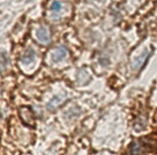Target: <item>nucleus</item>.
I'll return each mask as SVG.
<instances>
[{"label":"nucleus","mask_w":157,"mask_h":155,"mask_svg":"<svg viewBox=\"0 0 157 155\" xmlns=\"http://www.w3.org/2000/svg\"><path fill=\"white\" fill-rule=\"evenodd\" d=\"M149 55H150L149 50H145L143 53H141V55H140L138 58H136L134 59V61L132 62V69L133 70H139L142 66V64L145 62V60L147 59Z\"/></svg>","instance_id":"nucleus-1"},{"label":"nucleus","mask_w":157,"mask_h":155,"mask_svg":"<svg viewBox=\"0 0 157 155\" xmlns=\"http://www.w3.org/2000/svg\"><path fill=\"white\" fill-rule=\"evenodd\" d=\"M67 56V50L65 47H57L52 54V60L54 62H58L60 60H62L65 57Z\"/></svg>","instance_id":"nucleus-2"},{"label":"nucleus","mask_w":157,"mask_h":155,"mask_svg":"<svg viewBox=\"0 0 157 155\" xmlns=\"http://www.w3.org/2000/svg\"><path fill=\"white\" fill-rule=\"evenodd\" d=\"M142 149L143 147L141 144H140L137 141H133L127 152V155H141L143 151Z\"/></svg>","instance_id":"nucleus-3"},{"label":"nucleus","mask_w":157,"mask_h":155,"mask_svg":"<svg viewBox=\"0 0 157 155\" xmlns=\"http://www.w3.org/2000/svg\"><path fill=\"white\" fill-rule=\"evenodd\" d=\"M36 36H37L38 40L42 43H48L50 40L48 31L45 27H40L36 33Z\"/></svg>","instance_id":"nucleus-4"},{"label":"nucleus","mask_w":157,"mask_h":155,"mask_svg":"<svg viewBox=\"0 0 157 155\" xmlns=\"http://www.w3.org/2000/svg\"><path fill=\"white\" fill-rule=\"evenodd\" d=\"M34 58H35V52L33 48H28L27 51L22 55L21 59V61L23 63V64H29L31 62H33L34 60Z\"/></svg>","instance_id":"nucleus-5"},{"label":"nucleus","mask_w":157,"mask_h":155,"mask_svg":"<svg viewBox=\"0 0 157 155\" xmlns=\"http://www.w3.org/2000/svg\"><path fill=\"white\" fill-rule=\"evenodd\" d=\"M8 64V57L4 52L0 53V69H4Z\"/></svg>","instance_id":"nucleus-6"},{"label":"nucleus","mask_w":157,"mask_h":155,"mask_svg":"<svg viewBox=\"0 0 157 155\" xmlns=\"http://www.w3.org/2000/svg\"><path fill=\"white\" fill-rule=\"evenodd\" d=\"M60 9H61V4L58 1H55L51 5V10L54 11H58V10H60Z\"/></svg>","instance_id":"nucleus-7"}]
</instances>
